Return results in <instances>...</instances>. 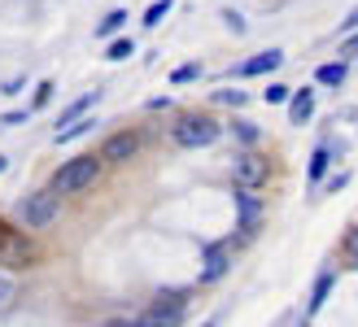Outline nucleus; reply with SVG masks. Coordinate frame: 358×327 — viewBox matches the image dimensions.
<instances>
[{"label":"nucleus","instance_id":"24","mask_svg":"<svg viewBox=\"0 0 358 327\" xmlns=\"http://www.w3.org/2000/svg\"><path fill=\"white\" fill-rule=\"evenodd\" d=\"M9 297H13V279H9V275H0V305H5Z\"/></svg>","mask_w":358,"mask_h":327},{"label":"nucleus","instance_id":"26","mask_svg":"<svg viewBox=\"0 0 358 327\" xmlns=\"http://www.w3.org/2000/svg\"><path fill=\"white\" fill-rule=\"evenodd\" d=\"M48 96H52V83H40V92H35V105H48Z\"/></svg>","mask_w":358,"mask_h":327},{"label":"nucleus","instance_id":"1","mask_svg":"<svg viewBox=\"0 0 358 327\" xmlns=\"http://www.w3.org/2000/svg\"><path fill=\"white\" fill-rule=\"evenodd\" d=\"M101 166H105L101 157H75V161H66V166L52 175V192H57V196H70V192L92 188L96 179H101Z\"/></svg>","mask_w":358,"mask_h":327},{"label":"nucleus","instance_id":"22","mask_svg":"<svg viewBox=\"0 0 358 327\" xmlns=\"http://www.w3.org/2000/svg\"><path fill=\"white\" fill-rule=\"evenodd\" d=\"M219 105H245V92H236V87H223V92H219Z\"/></svg>","mask_w":358,"mask_h":327},{"label":"nucleus","instance_id":"2","mask_svg":"<svg viewBox=\"0 0 358 327\" xmlns=\"http://www.w3.org/2000/svg\"><path fill=\"white\" fill-rule=\"evenodd\" d=\"M57 214H62V196L57 192H31L27 201H22V223L31 227V231H44V227H52L57 223Z\"/></svg>","mask_w":358,"mask_h":327},{"label":"nucleus","instance_id":"8","mask_svg":"<svg viewBox=\"0 0 358 327\" xmlns=\"http://www.w3.org/2000/svg\"><path fill=\"white\" fill-rule=\"evenodd\" d=\"M275 66H284V52H280V48H266V52H258V57H249L236 75L254 79V75H266V70H275Z\"/></svg>","mask_w":358,"mask_h":327},{"label":"nucleus","instance_id":"17","mask_svg":"<svg viewBox=\"0 0 358 327\" xmlns=\"http://www.w3.org/2000/svg\"><path fill=\"white\" fill-rule=\"evenodd\" d=\"M131 52H136V44H131V40H114L110 48H105V57H110V61H127Z\"/></svg>","mask_w":358,"mask_h":327},{"label":"nucleus","instance_id":"7","mask_svg":"<svg viewBox=\"0 0 358 327\" xmlns=\"http://www.w3.org/2000/svg\"><path fill=\"white\" fill-rule=\"evenodd\" d=\"M236 210H241V231H254L258 218H262V196L254 188H241L236 192Z\"/></svg>","mask_w":358,"mask_h":327},{"label":"nucleus","instance_id":"20","mask_svg":"<svg viewBox=\"0 0 358 327\" xmlns=\"http://www.w3.org/2000/svg\"><path fill=\"white\" fill-rule=\"evenodd\" d=\"M289 92H293V87L271 83V87H266V105H284V101H289Z\"/></svg>","mask_w":358,"mask_h":327},{"label":"nucleus","instance_id":"23","mask_svg":"<svg viewBox=\"0 0 358 327\" xmlns=\"http://www.w3.org/2000/svg\"><path fill=\"white\" fill-rule=\"evenodd\" d=\"M236 136H241L245 144H254V140H258V131H254V122H236Z\"/></svg>","mask_w":358,"mask_h":327},{"label":"nucleus","instance_id":"6","mask_svg":"<svg viewBox=\"0 0 358 327\" xmlns=\"http://www.w3.org/2000/svg\"><path fill=\"white\" fill-rule=\"evenodd\" d=\"M136 149H140V140L131 131H114L110 140H105V149H101V161L105 166H122V161L136 157Z\"/></svg>","mask_w":358,"mask_h":327},{"label":"nucleus","instance_id":"19","mask_svg":"<svg viewBox=\"0 0 358 327\" xmlns=\"http://www.w3.org/2000/svg\"><path fill=\"white\" fill-rule=\"evenodd\" d=\"M345 262H350V266H358V227H350V231H345Z\"/></svg>","mask_w":358,"mask_h":327},{"label":"nucleus","instance_id":"5","mask_svg":"<svg viewBox=\"0 0 358 327\" xmlns=\"http://www.w3.org/2000/svg\"><path fill=\"white\" fill-rule=\"evenodd\" d=\"M231 179H236L241 188H258L262 179H266V161L258 153H241V157H231Z\"/></svg>","mask_w":358,"mask_h":327},{"label":"nucleus","instance_id":"16","mask_svg":"<svg viewBox=\"0 0 358 327\" xmlns=\"http://www.w3.org/2000/svg\"><path fill=\"white\" fill-rule=\"evenodd\" d=\"M171 5H175V0H153V5L145 9V27H157V22L171 13Z\"/></svg>","mask_w":358,"mask_h":327},{"label":"nucleus","instance_id":"25","mask_svg":"<svg viewBox=\"0 0 358 327\" xmlns=\"http://www.w3.org/2000/svg\"><path fill=\"white\" fill-rule=\"evenodd\" d=\"M341 31H358V5L345 13V22H341Z\"/></svg>","mask_w":358,"mask_h":327},{"label":"nucleus","instance_id":"3","mask_svg":"<svg viewBox=\"0 0 358 327\" xmlns=\"http://www.w3.org/2000/svg\"><path fill=\"white\" fill-rule=\"evenodd\" d=\"M171 136H175L179 149H206V144L219 140V122L214 118H179Z\"/></svg>","mask_w":358,"mask_h":327},{"label":"nucleus","instance_id":"14","mask_svg":"<svg viewBox=\"0 0 358 327\" xmlns=\"http://www.w3.org/2000/svg\"><path fill=\"white\" fill-rule=\"evenodd\" d=\"M92 131V118H75V122H66V131H57V144H70V140H79Z\"/></svg>","mask_w":358,"mask_h":327},{"label":"nucleus","instance_id":"21","mask_svg":"<svg viewBox=\"0 0 358 327\" xmlns=\"http://www.w3.org/2000/svg\"><path fill=\"white\" fill-rule=\"evenodd\" d=\"M223 22H227V31H231V35H245V17H241L236 9H227V13H223Z\"/></svg>","mask_w":358,"mask_h":327},{"label":"nucleus","instance_id":"18","mask_svg":"<svg viewBox=\"0 0 358 327\" xmlns=\"http://www.w3.org/2000/svg\"><path fill=\"white\" fill-rule=\"evenodd\" d=\"M192 79H201V66H196V61L179 66V70H171V83H192Z\"/></svg>","mask_w":358,"mask_h":327},{"label":"nucleus","instance_id":"12","mask_svg":"<svg viewBox=\"0 0 358 327\" xmlns=\"http://www.w3.org/2000/svg\"><path fill=\"white\" fill-rule=\"evenodd\" d=\"M315 79L328 83V87H341V83H345V66H341V61H328V66L315 70Z\"/></svg>","mask_w":358,"mask_h":327},{"label":"nucleus","instance_id":"10","mask_svg":"<svg viewBox=\"0 0 358 327\" xmlns=\"http://www.w3.org/2000/svg\"><path fill=\"white\" fill-rule=\"evenodd\" d=\"M96 96H101V92H83V96H79L75 105H66V109H62V118H57V126H66V122L83 118V109H92V105H96Z\"/></svg>","mask_w":358,"mask_h":327},{"label":"nucleus","instance_id":"4","mask_svg":"<svg viewBox=\"0 0 358 327\" xmlns=\"http://www.w3.org/2000/svg\"><path fill=\"white\" fill-rule=\"evenodd\" d=\"M140 323H145V327H179V323H184V297H179V293L157 297Z\"/></svg>","mask_w":358,"mask_h":327},{"label":"nucleus","instance_id":"28","mask_svg":"<svg viewBox=\"0 0 358 327\" xmlns=\"http://www.w3.org/2000/svg\"><path fill=\"white\" fill-rule=\"evenodd\" d=\"M345 52H358V31H350V40H345Z\"/></svg>","mask_w":358,"mask_h":327},{"label":"nucleus","instance_id":"13","mask_svg":"<svg viewBox=\"0 0 358 327\" xmlns=\"http://www.w3.org/2000/svg\"><path fill=\"white\" fill-rule=\"evenodd\" d=\"M127 27V9H110L101 17V27H96V35H114V31H122Z\"/></svg>","mask_w":358,"mask_h":327},{"label":"nucleus","instance_id":"15","mask_svg":"<svg viewBox=\"0 0 358 327\" xmlns=\"http://www.w3.org/2000/svg\"><path fill=\"white\" fill-rule=\"evenodd\" d=\"M328 161H332V149H328V144H324V149H315V157H310V184H319V179H324Z\"/></svg>","mask_w":358,"mask_h":327},{"label":"nucleus","instance_id":"27","mask_svg":"<svg viewBox=\"0 0 358 327\" xmlns=\"http://www.w3.org/2000/svg\"><path fill=\"white\" fill-rule=\"evenodd\" d=\"M105 327H145V323H140V319H110Z\"/></svg>","mask_w":358,"mask_h":327},{"label":"nucleus","instance_id":"11","mask_svg":"<svg viewBox=\"0 0 358 327\" xmlns=\"http://www.w3.org/2000/svg\"><path fill=\"white\" fill-rule=\"evenodd\" d=\"M289 114H293V122H306V118L315 114V96L306 92V87H301V92L289 101Z\"/></svg>","mask_w":358,"mask_h":327},{"label":"nucleus","instance_id":"9","mask_svg":"<svg viewBox=\"0 0 358 327\" xmlns=\"http://www.w3.org/2000/svg\"><path fill=\"white\" fill-rule=\"evenodd\" d=\"M223 270H227V245H210L206 249V266H201V279H223Z\"/></svg>","mask_w":358,"mask_h":327},{"label":"nucleus","instance_id":"29","mask_svg":"<svg viewBox=\"0 0 358 327\" xmlns=\"http://www.w3.org/2000/svg\"><path fill=\"white\" fill-rule=\"evenodd\" d=\"M5 166H9V157H0V175H5Z\"/></svg>","mask_w":358,"mask_h":327}]
</instances>
